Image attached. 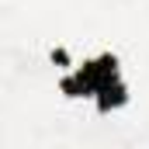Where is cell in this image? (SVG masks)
Here are the masks:
<instances>
[{
	"label": "cell",
	"instance_id": "6da1fadb",
	"mask_svg": "<svg viewBox=\"0 0 149 149\" xmlns=\"http://www.w3.org/2000/svg\"><path fill=\"white\" fill-rule=\"evenodd\" d=\"M114 80H121L118 56H114V52H101V56L87 59L80 70H73L70 76H63V80H59V90H63L66 97H94L97 90H104Z\"/></svg>",
	"mask_w": 149,
	"mask_h": 149
},
{
	"label": "cell",
	"instance_id": "7a4b0ae2",
	"mask_svg": "<svg viewBox=\"0 0 149 149\" xmlns=\"http://www.w3.org/2000/svg\"><path fill=\"white\" fill-rule=\"evenodd\" d=\"M94 101H97V111L101 114H111V111H118V108H125V104H128V87H125V80H114L104 90H97Z\"/></svg>",
	"mask_w": 149,
	"mask_h": 149
},
{
	"label": "cell",
	"instance_id": "3957f363",
	"mask_svg": "<svg viewBox=\"0 0 149 149\" xmlns=\"http://www.w3.org/2000/svg\"><path fill=\"white\" fill-rule=\"evenodd\" d=\"M49 59H52L56 66H70V52H66V49H52V52H49Z\"/></svg>",
	"mask_w": 149,
	"mask_h": 149
}]
</instances>
